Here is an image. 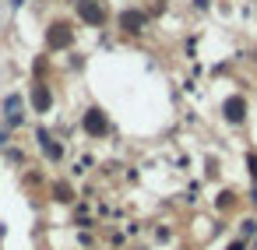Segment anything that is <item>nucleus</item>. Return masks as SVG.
I'll return each mask as SVG.
<instances>
[{
    "label": "nucleus",
    "instance_id": "f257e3e1",
    "mask_svg": "<svg viewBox=\"0 0 257 250\" xmlns=\"http://www.w3.org/2000/svg\"><path fill=\"white\" fill-rule=\"evenodd\" d=\"M85 131H88L92 138H102V134L109 131V123H106L102 109H88V113H85Z\"/></svg>",
    "mask_w": 257,
    "mask_h": 250
},
{
    "label": "nucleus",
    "instance_id": "423d86ee",
    "mask_svg": "<svg viewBox=\"0 0 257 250\" xmlns=\"http://www.w3.org/2000/svg\"><path fill=\"white\" fill-rule=\"evenodd\" d=\"M32 106H36V113L50 109V88L46 85H32Z\"/></svg>",
    "mask_w": 257,
    "mask_h": 250
},
{
    "label": "nucleus",
    "instance_id": "f03ea898",
    "mask_svg": "<svg viewBox=\"0 0 257 250\" xmlns=\"http://www.w3.org/2000/svg\"><path fill=\"white\" fill-rule=\"evenodd\" d=\"M222 113H225V120H229V123H239V120H243V113H246V99H239V95L225 99Z\"/></svg>",
    "mask_w": 257,
    "mask_h": 250
},
{
    "label": "nucleus",
    "instance_id": "0eeeda50",
    "mask_svg": "<svg viewBox=\"0 0 257 250\" xmlns=\"http://www.w3.org/2000/svg\"><path fill=\"white\" fill-rule=\"evenodd\" d=\"M120 25H123L127 32H138V29H145V15H141V11H123V15H120Z\"/></svg>",
    "mask_w": 257,
    "mask_h": 250
},
{
    "label": "nucleus",
    "instance_id": "20e7f679",
    "mask_svg": "<svg viewBox=\"0 0 257 250\" xmlns=\"http://www.w3.org/2000/svg\"><path fill=\"white\" fill-rule=\"evenodd\" d=\"M4 109H8V127H18V123H22V113H18V109H22V95L11 92V95L4 99Z\"/></svg>",
    "mask_w": 257,
    "mask_h": 250
},
{
    "label": "nucleus",
    "instance_id": "1a4fd4ad",
    "mask_svg": "<svg viewBox=\"0 0 257 250\" xmlns=\"http://www.w3.org/2000/svg\"><path fill=\"white\" fill-rule=\"evenodd\" d=\"M257 232V222H243V236H253Z\"/></svg>",
    "mask_w": 257,
    "mask_h": 250
},
{
    "label": "nucleus",
    "instance_id": "6e6552de",
    "mask_svg": "<svg viewBox=\"0 0 257 250\" xmlns=\"http://www.w3.org/2000/svg\"><path fill=\"white\" fill-rule=\"evenodd\" d=\"M39 141H43V152H46L50 159H60V155H64V148H60V145H57L46 131H39Z\"/></svg>",
    "mask_w": 257,
    "mask_h": 250
},
{
    "label": "nucleus",
    "instance_id": "9d476101",
    "mask_svg": "<svg viewBox=\"0 0 257 250\" xmlns=\"http://www.w3.org/2000/svg\"><path fill=\"white\" fill-rule=\"evenodd\" d=\"M250 173H253V176H257V155H253V159H250Z\"/></svg>",
    "mask_w": 257,
    "mask_h": 250
},
{
    "label": "nucleus",
    "instance_id": "7ed1b4c3",
    "mask_svg": "<svg viewBox=\"0 0 257 250\" xmlns=\"http://www.w3.org/2000/svg\"><path fill=\"white\" fill-rule=\"evenodd\" d=\"M78 15H81L88 25H102V22H106V15L92 4V0H78Z\"/></svg>",
    "mask_w": 257,
    "mask_h": 250
},
{
    "label": "nucleus",
    "instance_id": "f8f14e48",
    "mask_svg": "<svg viewBox=\"0 0 257 250\" xmlns=\"http://www.w3.org/2000/svg\"><path fill=\"white\" fill-rule=\"evenodd\" d=\"M232 250H239V246H232Z\"/></svg>",
    "mask_w": 257,
    "mask_h": 250
},
{
    "label": "nucleus",
    "instance_id": "39448f33",
    "mask_svg": "<svg viewBox=\"0 0 257 250\" xmlns=\"http://www.w3.org/2000/svg\"><path fill=\"white\" fill-rule=\"evenodd\" d=\"M50 46H53V50L71 46V29H67V25H53V29H50Z\"/></svg>",
    "mask_w": 257,
    "mask_h": 250
},
{
    "label": "nucleus",
    "instance_id": "9b49d317",
    "mask_svg": "<svg viewBox=\"0 0 257 250\" xmlns=\"http://www.w3.org/2000/svg\"><path fill=\"white\" fill-rule=\"evenodd\" d=\"M253 201H257V190H253Z\"/></svg>",
    "mask_w": 257,
    "mask_h": 250
}]
</instances>
